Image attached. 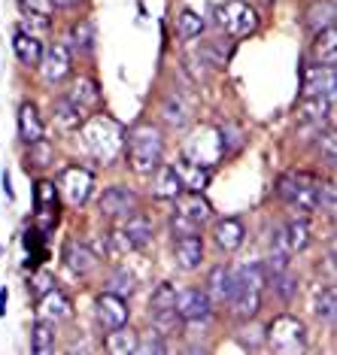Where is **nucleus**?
I'll return each mask as SVG.
<instances>
[{"label": "nucleus", "mask_w": 337, "mask_h": 355, "mask_svg": "<svg viewBox=\"0 0 337 355\" xmlns=\"http://www.w3.org/2000/svg\"><path fill=\"white\" fill-rule=\"evenodd\" d=\"M125 152H128V164H131V171L140 173V176H149L158 164H162L164 137L155 125L140 122L125 134Z\"/></svg>", "instance_id": "f257e3e1"}, {"label": "nucleus", "mask_w": 337, "mask_h": 355, "mask_svg": "<svg viewBox=\"0 0 337 355\" xmlns=\"http://www.w3.org/2000/svg\"><path fill=\"white\" fill-rule=\"evenodd\" d=\"M268 286V270L252 264V268H243L240 273H234V292H231L228 306L234 310L237 319H252L255 313L261 310V292Z\"/></svg>", "instance_id": "f03ea898"}, {"label": "nucleus", "mask_w": 337, "mask_h": 355, "mask_svg": "<svg viewBox=\"0 0 337 355\" xmlns=\"http://www.w3.org/2000/svg\"><path fill=\"white\" fill-rule=\"evenodd\" d=\"M83 134H85L88 152H92L98 161H103V164H110V161H116L119 155H122V149H125V128L116 125L112 119H107V116L92 119V122L85 125Z\"/></svg>", "instance_id": "7ed1b4c3"}, {"label": "nucleus", "mask_w": 337, "mask_h": 355, "mask_svg": "<svg viewBox=\"0 0 337 355\" xmlns=\"http://www.w3.org/2000/svg\"><path fill=\"white\" fill-rule=\"evenodd\" d=\"M319 182L322 180H316L313 173H286V176H279V182H277V191H279V198L286 200L288 207L295 209V213H313L316 209V191H319Z\"/></svg>", "instance_id": "20e7f679"}, {"label": "nucleus", "mask_w": 337, "mask_h": 355, "mask_svg": "<svg viewBox=\"0 0 337 355\" xmlns=\"http://www.w3.org/2000/svg\"><path fill=\"white\" fill-rule=\"evenodd\" d=\"M216 25L228 37L243 40L259 31V12L246 0H225L222 6H216Z\"/></svg>", "instance_id": "39448f33"}, {"label": "nucleus", "mask_w": 337, "mask_h": 355, "mask_svg": "<svg viewBox=\"0 0 337 355\" xmlns=\"http://www.w3.org/2000/svg\"><path fill=\"white\" fill-rule=\"evenodd\" d=\"M173 200H176V216H173L176 237H180V234H195L213 213V207L207 204L200 191H180Z\"/></svg>", "instance_id": "423d86ee"}, {"label": "nucleus", "mask_w": 337, "mask_h": 355, "mask_svg": "<svg viewBox=\"0 0 337 355\" xmlns=\"http://www.w3.org/2000/svg\"><path fill=\"white\" fill-rule=\"evenodd\" d=\"M268 340L277 352H301L307 346V328L292 313H279L268 325Z\"/></svg>", "instance_id": "0eeeda50"}, {"label": "nucleus", "mask_w": 337, "mask_h": 355, "mask_svg": "<svg viewBox=\"0 0 337 355\" xmlns=\"http://www.w3.org/2000/svg\"><path fill=\"white\" fill-rule=\"evenodd\" d=\"M94 313H98V322L107 331L119 328V325H128V316H131V310H128V301H125L122 295H116V292L98 295V301H94Z\"/></svg>", "instance_id": "6e6552de"}, {"label": "nucleus", "mask_w": 337, "mask_h": 355, "mask_svg": "<svg viewBox=\"0 0 337 355\" xmlns=\"http://www.w3.org/2000/svg\"><path fill=\"white\" fill-rule=\"evenodd\" d=\"M58 185L64 195H67L70 204H85V200L92 198L94 176H92V171H85V167H64Z\"/></svg>", "instance_id": "1a4fd4ad"}, {"label": "nucleus", "mask_w": 337, "mask_h": 355, "mask_svg": "<svg viewBox=\"0 0 337 355\" xmlns=\"http://www.w3.org/2000/svg\"><path fill=\"white\" fill-rule=\"evenodd\" d=\"M176 313L182 316V322H207L213 304L204 288H186V292H176Z\"/></svg>", "instance_id": "9d476101"}, {"label": "nucleus", "mask_w": 337, "mask_h": 355, "mask_svg": "<svg viewBox=\"0 0 337 355\" xmlns=\"http://www.w3.org/2000/svg\"><path fill=\"white\" fill-rule=\"evenodd\" d=\"M334 67H322V64H313L304 70V94L307 98H334Z\"/></svg>", "instance_id": "9b49d317"}, {"label": "nucleus", "mask_w": 337, "mask_h": 355, "mask_svg": "<svg viewBox=\"0 0 337 355\" xmlns=\"http://www.w3.org/2000/svg\"><path fill=\"white\" fill-rule=\"evenodd\" d=\"M134 207H137V198H134V191L122 189V185H112V189L101 195V213L107 219H125V216L134 213Z\"/></svg>", "instance_id": "f8f14e48"}, {"label": "nucleus", "mask_w": 337, "mask_h": 355, "mask_svg": "<svg viewBox=\"0 0 337 355\" xmlns=\"http://www.w3.org/2000/svg\"><path fill=\"white\" fill-rule=\"evenodd\" d=\"M173 255H176V264L182 270H195L200 268L204 261V237L195 231V234H180L173 243Z\"/></svg>", "instance_id": "ddd939ff"}, {"label": "nucleus", "mask_w": 337, "mask_h": 355, "mask_svg": "<svg viewBox=\"0 0 337 355\" xmlns=\"http://www.w3.org/2000/svg\"><path fill=\"white\" fill-rule=\"evenodd\" d=\"M40 67H43V76L49 79V83H61L64 76H70V46L67 43H52L49 52H43Z\"/></svg>", "instance_id": "4468645a"}, {"label": "nucleus", "mask_w": 337, "mask_h": 355, "mask_svg": "<svg viewBox=\"0 0 337 355\" xmlns=\"http://www.w3.org/2000/svg\"><path fill=\"white\" fill-rule=\"evenodd\" d=\"M207 297H210V304H228L231 301V292H234V270L225 268V264H216L210 270V277H207Z\"/></svg>", "instance_id": "2eb2a0df"}, {"label": "nucleus", "mask_w": 337, "mask_h": 355, "mask_svg": "<svg viewBox=\"0 0 337 355\" xmlns=\"http://www.w3.org/2000/svg\"><path fill=\"white\" fill-rule=\"evenodd\" d=\"M310 243V225L298 219V222H288L283 231L277 234V249L274 252H286V255H295L301 249H307Z\"/></svg>", "instance_id": "dca6fc26"}, {"label": "nucleus", "mask_w": 337, "mask_h": 355, "mask_svg": "<svg viewBox=\"0 0 337 355\" xmlns=\"http://www.w3.org/2000/svg\"><path fill=\"white\" fill-rule=\"evenodd\" d=\"M213 237H216V246H219L222 252H237V249L243 246V240H246V228H243V222L240 219L228 216V219L216 222Z\"/></svg>", "instance_id": "f3484780"}, {"label": "nucleus", "mask_w": 337, "mask_h": 355, "mask_svg": "<svg viewBox=\"0 0 337 355\" xmlns=\"http://www.w3.org/2000/svg\"><path fill=\"white\" fill-rule=\"evenodd\" d=\"M64 261H67V268L79 273V277H85V273H92L98 268V255L85 243H79V240H67V243H64Z\"/></svg>", "instance_id": "a211bd4d"}, {"label": "nucleus", "mask_w": 337, "mask_h": 355, "mask_svg": "<svg viewBox=\"0 0 337 355\" xmlns=\"http://www.w3.org/2000/svg\"><path fill=\"white\" fill-rule=\"evenodd\" d=\"M43 134H46V125H43V119H40L37 107L34 103H21L19 107V137H21V143L34 146V143L43 140Z\"/></svg>", "instance_id": "6ab92c4d"}, {"label": "nucleus", "mask_w": 337, "mask_h": 355, "mask_svg": "<svg viewBox=\"0 0 337 355\" xmlns=\"http://www.w3.org/2000/svg\"><path fill=\"white\" fill-rule=\"evenodd\" d=\"M34 207L40 213L43 225H55V213H58V185L49 180H40L34 191Z\"/></svg>", "instance_id": "aec40b11"}, {"label": "nucleus", "mask_w": 337, "mask_h": 355, "mask_svg": "<svg viewBox=\"0 0 337 355\" xmlns=\"http://www.w3.org/2000/svg\"><path fill=\"white\" fill-rule=\"evenodd\" d=\"M173 171H176V176H180L182 189H189V191H204L207 182H210V171H207L204 164H198V161L180 158L173 164Z\"/></svg>", "instance_id": "412c9836"}, {"label": "nucleus", "mask_w": 337, "mask_h": 355, "mask_svg": "<svg viewBox=\"0 0 337 355\" xmlns=\"http://www.w3.org/2000/svg\"><path fill=\"white\" fill-rule=\"evenodd\" d=\"M67 98L76 103V107H83L88 112H94L101 107V88L94 79H88V76H76L74 79V85H70V92H67Z\"/></svg>", "instance_id": "4be33fe9"}, {"label": "nucleus", "mask_w": 337, "mask_h": 355, "mask_svg": "<svg viewBox=\"0 0 337 355\" xmlns=\"http://www.w3.org/2000/svg\"><path fill=\"white\" fill-rule=\"evenodd\" d=\"M313 61L322 67H334L337 64V31L334 25L313 34Z\"/></svg>", "instance_id": "5701e85b"}, {"label": "nucleus", "mask_w": 337, "mask_h": 355, "mask_svg": "<svg viewBox=\"0 0 337 355\" xmlns=\"http://www.w3.org/2000/svg\"><path fill=\"white\" fill-rule=\"evenodd\" d=\"M40 313L49 316L52 322H67L74 316V304H70V297L61 295L58 288H49L46 295H40Z\"/></svg>", "instance_id": "b1692460"}, {"label": "nucleus", "mask_w": 337, "mask_h": 355, "mask_svg": "<svg viewBox=\"0 0 337 355\" xmlns=\"http://www.w3.org/2000/svg\"><path fill=\"white\" fill-rule=\"evenodd\" d=\"M12 49H15V58L25 64V67H40V61H43V43L34 34H28V31L15 34Z\"/></svg>", "instance_id": "393cba45"}, {"label": "nucleus", "mask_w": 337, "mask_h": 355, "mask_svg": "<svg viewBox=\"0 0 337 355\" xmlns=\"http://www.w3.org/2000/svg\"><path fill=\"white\" fill-rule=\"evenodd\" d=\"M83 112H85L83 107H76V103L64 94V98L55 101V125H58L61 131H79L85 122Z\"/></svg>", "instance_id": "a878e982"}, {"label": "nucleus", "mask_w": 337, "mask_h": 355, "mask_svg": "<svg viewBox=\"0 0 337 355\" xmlns=\"http://www.w3.org/2000/svg\"><path fill=\"white\" fill-rule=\"evenodd\" d=\"M152 173H155V198L173 200L182 191V182H180V176H176V171L171 164H158Z\"/></svg>", "instance_id": "bb28decb"}, {"label": "nucleus", "mask_w": 337, "mask_h": 355, "mask_svg": "<svg viewBox=\"0 0 337 355\" xmlns=\"http://www.w3.org/2000/svg\"><path fill=\"white\" fill-rule=\"evenodd\" d=\"M182 316L176 313V306H167V310H152V328L162 337H180L182 334Z\"/></svg>", "instance_id": "cd10ccee"}, {"label": "nucleus", "mask_w": 337, "mask_h": 355, "mask_svg": "<svg viewBox=\"0 0 337 355\" xmlns=\"http://www.w3.org/2000/svg\"><path fill=\"white\" fill-rule=\"evenodd\" d=\"M334 19H337V12H334V0H316V3L307 10V15H304V21H307V28L316 34V31H325V28H331L334 25Z\"/></svg>", "instance_id": "c85d7f7f"}, {"label": "nucleus", "mask_w": 337, "mask_h": 355, "mask_svg": "<svg viewBox=\"0 0 337 355\" xmlns=\"http://www.w3.org/2000/svg\"><path fill=\"white\" fill-rule=\"evenodd\" d=\"M31 349L37 355H49L55 349V322L52 319H37L31 328Z\"/></svg>", "instance_id": "c756f323"}, {"label": "nucleus", "mask_w": 337, "mask_h": 355, "mask_svg": "<svg viewBox=\"0 0 337 355\" xmlns=\"http://www.w3.org/2000/svg\"><path fill=\"white\" fill-rule=\"evenodd\" d=\"M122 231L128 234V240H131V243H134V249L146 246L149 240H152V222H149L143 213H131V216H125Z\"/></svg>", "instance_id": "7c9ffc66"}, {"label": "nucleus", "mask_w": 337, "mask_h": 355, "mask_svg": "<svg viewBox=\"0 0 337 355\" xmlns=\"http://www.w3.org/2000/svg\"><path fill=\"white\" fill-rule=\"evenodd\" d=\"M103 346H107L110 355H131L134 349H137V334H134L128 325H119L107 334V343Z\"/></svg>", "instance_id": "2f4dec72"}, {"label": "nucleus", "mask_w": 337, "mask_h": 355, "mask_svg": "<svg viewBox=\"0 0 337 355\" xmlns=\"http://www.w3.org/2000/svg\"><path fill=\"white\" fill-rule=\"evenodd\" d=\"M176 34L182 40H198L204 34V19H200L195 10H182L180 19H176Z\"/></svg>", "instance_id": "473e14b6"}, {"label": "nucleus", "mask_w": 337, "mask_h": 355, "mask_svg": "<svg viewBox=\"0 0 337 355\" xmlns=\"http://www.w3.org/2000/svg\"><path fill=\"white\" fill-rule=\"evenodd\" d=\"M134 249V243L128 240V234L122 228H116V231H110V237H107V255L112 258V261H119V258H125L128 252Z\"/></svg>", "instance_id": "72a5a7b5"}, {"label": "nucleus", "mask_w": 337, "mask_h": 355, "mask_svg": "<svg viewBox=\"0 0 337 355\" xmlns=\"http://www.w3.org/2000/svg\"><path fill=\"white\" fill-rule=\"evenodd\" d=\"M270 279L277 282V292H279V297H283L286 304L295 297V292H298V279H295L292 273H288V268H286V270H279V273H274Z\"/></svg>", "instance_id": "f704fd0d"}, {"label": "nucleus", "mask_w": 337, "mask_h": 355, "mask_svg": "<svg viewBox=\"0 0 337 355\" xmlns=\"http://www.w3.org/2000/svg\"><path fill=\"white\" fill-rule=\"evenodd\" d=\"M152 310H167V306H176V288L171 282H162V286L155 288V295H152Z\"/></svg>", "instance_id": "c9c22d12"}, {"label": "nucleus", "mask_w": 337, "mask_h": 355, "mask_svg": "<svg viewBox=\"0 0 337 355\" xmlns=\"http://www.w3.org/2000/svg\"><path fill=\"white\" fill-rule=\"evenodd\" d=\"M316 209L319 213H325V216H334V182H319Z\"/></svg>", "instance_id": "e433bc0d"}, {"label": "nucleus", "mask_w": 337, "mask_h": 355, "mask_svg": "<svg viewBox=\"0 0 337 355\" xmlns=\"http://www.w3.org/2000/svg\"><path fill=\"white\" fill-rule=\"evenodd\" d=\"M334 310H337V304H334V288L325 286L322 292H319V297H316V316L334 319Z\"/></svg>", "instance_id": "4c0bfd02"}, {"label": "nucleus", "mask_w": 337, "mask_h": 355, "mask_svg": "<svg viewBox=\"0 0 337 355\" xmlns=\"http://www.w3.org/2000/svg\"><path fill=\"white\" fill-rule=\"evenodd\" d=\"M74 40H76V46L83 52H92V46H94V28L88 25V21H79V25H74Z\"/></svg>", "instance_id": "58836bf2"}, {"label": "nucleus", "mask_w": 337, "mask_h": 355, "mask_svg": "<svg viewBox=\"0 0 337 355\" xmlns=\"http://www.w3.org/2000/svg\"><path fill=\"white\" fill-rule=\"evenodd\" d=\"M134 352H140V355H158V352H167L164 337H162V334H149L146 340H137V349H134Z\"/></svg>", "instance_id": "ea45409f"}, {"label": "nucleus", "mask_w": 337, "mask_h": 355, "mask_svg": "<svg viewBox=\"0 0 337 355\" xmlns=\"http://www.w3.org/2000/svg\"><path fill=\"white\" fill-rule=\"evenodd\" d=\"M164 119H167L171 125H176V128L189 122V116L180 110V103H176V101H164Z\"/></svg>", "instance_id": "a19ab883"}, {"label": "nucleus", "mask_w": 337, "mask_h": 355, "mask_svg": "<svg viewBox=\"0 0 337 355\" xmlns=\"http://www.w3.org/2000/svg\"><path fill=\"white\" fill-rule=\"evenodd\" d=\"M110 292H116V295H128L131 292V277H128V273H122V270H116L110 277Z\"/></svg>", "instance_id": "79ce46f5"}, {"label": "nucleus", "mask_w": 337, "mask_h": 355, "mask_svg": "<svg viewBox=\"0 0 337 355\" xmlns=\"http://www.w3.org/2000/svg\"><path fill=\"white\" fill-rule=\"evenodd\" d=\"M25 12H37V15H49L52 12V0H21Z\"/></svg>", "instance_id": "37998d69"}, {"label": "nucleus", "mask_w": 337, "mask_h": 355, "mask_svg": "<svg viewBox=\"0 0 337 355\" xmlns=\"http://www.w3.org/2000/svg\"><path fill=\"white\" fill-rule=\"evenodd\" d=\"M49 288H55L52 273H49V270L37 273V277H34V292H37V297H40V295H46V292H49Z\"/></svg>", "instance_id": "c03bdc74"}, {"label": "nucleus", "mask_w": 337, "mask_h": 355, "mask_svg": "<svg viewBox=\"0 0 337 355\" xmlns=\"http://www.w3.org/2000/svg\"><path fill=\"white\" fill-rule=\"evenodd\" d=\"M322 155H325V164H334V134H325V140H322Z\"/></svg>", "instance_id": "a18cd8bd"}, {"label": "nucleus", "mask_w": 337, "mask_h": 355, "mask_svg": "<svg viewBox=\"0 0 337 355\" xmlns=\"http://www.w3.org/2000/svg\"><path fill=\"white\" fill-rule=\"evenodd\" d=\"M79 0H52V6H61V10H70V6H76Z\"/></svg>", "instance_id": "49530a36"}, {"label": "nucleus", "mask_w": 337, "mask_h": 355, "mask_svg": "<svg viewBox=\"0 0 337 355\" xmlns=\"http://www.w3.org/2000/svg\"><path fill=\"white\" fill-rule=\"evenodd\" d=\"M264 3H270V0H264Z\"/></svg>", "instance_id": "de8ad7c7"}]
</instances>
